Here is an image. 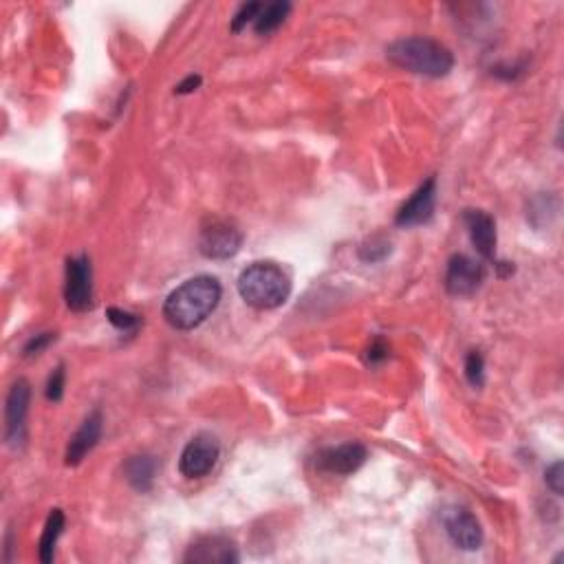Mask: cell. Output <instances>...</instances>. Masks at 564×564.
<instances>
[{
  "instance_id": "8",
  "label": "cell",
  "mask_w": 564,
  "mask_h": 564,
  "mask_svg": "<svg viewBox=\"0 0 564 564\" xmlns=\"http://www.w3.org/2000/svg\"><path fill=\"white\" fill-rule=\"evenodd\" d=\"M485 280V267L479 260L465 254H454L446 269V291L450 296L468 298L481 289Z\"/></svg>"
},
{
  "instance_id": "21",
  "label": "cell",
  "mask_w": 564,
  "mask_h": 564,
  "mask_svg": "<svg viewBox=\"0 0 564 564\" xmlns=\"http://www.w3.org/2000/svg\"><path fill=\"white\" fill-rule=\"evenodd\" d=\"M64 386H67V371H64V364H60V366H56V371L49 375L47 399L53 401V404H58V401H62Z\"/></svg>"
},
{
  "instance_id": "12",
  "label": "cell",
  "mask_w": 564,
  "mask_h": 564,
  "mask_svg": "<svg viewBox=\"0 0 564 564\" xmlns=\"http://www.w3.org/2000/svg\"><path fill=\"white\" fill-rule=\"evenodd\" d=\"M104 432V417L102 410H93L89 417L82 421V426L75 430V435L69 439L67 454H64V463L67 465H80L86 454H89L102 439Z\"/></svg>"
},
{
  "instance_id": "22",
  "label": "cell",
  "mask_w": 564,
  "mask_h": 564,
  "mask_svg": "<svg viewBox=\"0 0 564 564\" xmlns=\"http://www.w3.org/2000/svg\"><path fill=\"white\" fill-rule=\"evenodd\" d=\"M260 7H263V3H245L241 5V9L234 14L232 18V23H230V29L234 31V34H238V31H243L247 27V23H254L258 12H260Z\"/></svg>"
},
{
  "instance_id": "16",
  "label": "cell",
  "mask_w": 564,
  "mask_h": 564,
  "mask_svg": "<svg viewBox=\"0 0 564 564\" xmlns=\"http://www.w3.org/2000/svg\"><path fill=\"white\" fill-rule=\"evenodd\" d=\"M64 523H67V520H64L62 509H51L40 538V560L45 564L53 562V558H56V547L64 531Z\"/></svg>"
},
{
  "instance_id": "6",
  "label": "cell",
  "mask_w": 564,
  "mask_h": 564,
  "mask_svg": "<svg viewBox=\"0 0 564 564\" xmlns=\"http://www.w3.org/2000/svg\"><path fill=\"white\" fill-rule=\"evenodd\" d=\"M31 386L27 379H16L9 388L5 404V439L14 450L23 448L27 441V415H29Z\"/></svg>"
},
{
  "instance_id": "9",
  "label": "cell",
  "mask_w": 564,
  "mask_h": 564,
  "mask_svg": "<svg viewBox=\"0 0 564 564\" xmlns=\"http://www.w3.org/2000/svg\"><path fill=\"white\" fill-rule=\"evenodd\" d=\"M443 527L454 547L463 551H476L483 545V529L476 516L463 507H448L443 512Z\"/></svg>"
},
{
  "instance_id": "10",
  "label": "cell",
  "mask_w": 564,
  "mask_h": 564,
  "mask_svg": "<svg viewBox=\"0 0 564 564\" xmlns=\"http://www.w3.org/2000/svg\"><path fill=\"white\" fill-rule=\"evenodd\" d=\"M435 208H437V179L430 177L421 183L415 194H412L404 205H401L395 216V223L399 227L426 225L432 216H435Z\"/></svg>"
},
{
  "instance_id": "18",
  "label": "cell",
  "mask_w": 564,
  "mask_h": 564,
  "mask_svg": "<svg viewBox=\"0 0 564 564\" xmlns=\"http://www.w3.org/2000/svg\"><path fill=\"white\" fill-rule=\"evenodd\" d=\"M360 258L364 260V263H382V260L390 254V243L386 241V238L382 236H373L371 241H366L362 247H360Z\"/></svg>"
},
{
  "instance_id": "24",
  "label": "cell",
  "mask_w": 564,
  "mask_h": 564,
  "mask_svg": "<svg viewBox=\"0 0 564 564\" xmlns=\"http://www.w3.org/2000/svg\"><path fill=\"white\" fill-rule=\"evenodd\" d=\"M388 360V344L384 338H375L371 346L366 349V362L371 366H377Z\"/></svg>"
},
{
  "instance_id": "7",
  "label": "cell",
  "mask_w": 564,
  "mask_h": 564,
  "mask_svg": "<svg viewBox=\"0 0 564 564\" xmlns=\"http://www.w3.org/2000/svg\"><path fill=\"white\" fill-rule=\"evenodd\" d=\"M221 457V446L212 435H201L192 437L188 441V446L183 448L181 459H179V472L186 476V479H203L208 476Z\"/></svg>"
},
{
  "instance_id": "25",
  "label": "cell",
  "mask_w": 564,
  "mask_h": 564,
  "mask_svg": "<svg viewBox=\"0 0 564 564\" xmlns=\"http://www.w3.org/2000/svg\"><path fill=\"white\" fill-rule=\"evenodd\" d=\"M545 481H547V487H549V490H551L553 494L562 496V492H564V487H562V481H564V476H562V461H556V463L551 465V468H547Z\"/></svg>"
},
{
  "instance_id": "11",
  "label": "cell",
  "mask_w": 564,
  "mask_h": 564,
  "mask_svg": "<svg viewBox=\"0 0 564 564\" xmlns=\"http://www.w3.org/2000/svg\"><path fill=\"white\" fill-rule=\"evenodd\" d=\"M368 459V450L357 441L342 443V446L327 448L318 452L316 457V468L324 474H338V476H349L362 468Z\"/></svg>"
},
{
  "instance_id": "20",
  "label": "cell",
  "mask_w": 564,
  "mask_h": 564,
  "mask_svg": "<svg viewBox=\"0 0 564 564\" xmlns=\"http://www.w3.org/2000/svg\"><path fill=\"white\" fill-rule=\"evenodd\" d=\"M465 377L472 388H483L485 384V360L479 351H470L465 357Z\"/></svg>"
},
{
  "instance_id": "4",
  "label": "cell",
  "mask_w": 564,
  "mask_h": 564,
  "mask_svg": "<svg viewBox=\"0 0 564 564\" xmlns=\"http://www.w3.org/2000/svg\"><path fill=\"white\" fill-rule=\"evenodd\" d=\"M243 247V232L230 221L208 216L199 232V252L210 260L234 258Z\"/></svg>"
},
{
  "instance_id": "26",
  "label": "cell",
  "mask_w": 564,
  "mask_h": 564,
  "mask_svg": "<svg viewBox=\"0 0 564 564\" xmlns=\"http://www.w3.org/2000/svg\"><path fill=\"white\" fill-rule=\"evenodd\" d=\"M199 86H201V78H199V75H190V78H186L181 84H177L175 93H177V95H188V93L197 91Z\"/></svg>"
},
{
  "instance_id": "13",
  "label": "cell",
  "mask_w": 564,
  "mask_h": 564,
  "mask_svg": "<svg viewBox=\"0 0 564 564\" xmlns=\"http://www.w3.org/2000/svg\"><path fill=\"white\" fill-rule=\"evenodd\" d=\"M183 560L194 564H234L238 562V551L230 538L203 536L192 542Z\"/></svg>"
},
{
  "instance_id": "1",
  "label": "cell",
  "mask_w": 564,
  "mask_h": 564,
  "mask_svg": "<svg viewBox=\"0 0 564 564\" xmlns=\"http://www.w3.org/2000/svg\"><path fill=\"white\" fill-rule=\"evenodd\" d=\"M221 282L212 276H197L183 282L164 302V318L172 329L192 331L201 327L219 307Z\"/></svg>"
},
{
  "instance_id": "17",
  "label": "cell",
  "mask_w": 564,
  "mask_h": 564,
  "mask_svg": "<svg viewBox=\"0 0 564 564\" xmlns=\"http://www.w3.org/2000/svg\"><path fill=\"white\" fill-rule=\"evenodd\" d=\"M291 12V3L287 0H278V3H269L260 7V12L254 20V29L258 36H269L271 31H276Z\"/></svg>"
},
{
  "instance_id": "2",
  "label": "cell",
  "mask_w": 564,
  "mask_h": 564,
  "mask_svg": "<svg viewBox=\"0 0 564 564\" xmlns=\"http://www.w3.org/2000/svg\"><path fill=\"white\" fill-rule=\"evenodd\" d=\"M386 56L395 67L426 78H446L454 69V53L439 40L426 36L399 38L388 45Z\"/></svg>"
},
{
  "instance_id": "15",
  "label": "cell",
  "mask_w": 564,
  "mask_h": 564,
  "mask_svg": "<svg viewBox=\"0 0 564 564\" xmlns=\"http://www.w3.org/2000/svg\"><path fill=\"white\" fill-rule=\"evenodd\" d=\"M124 474L133 490L146 494L153 490L155 485L157 459L150 457V454H137V457H130L124 465Z\"/></svg>"
},
{
  "instance_id": "14",
  "label": "cell",
  "mask_w": 564,
  "mask_h": 564,
  "mask_svg": "<svg viewBox=\"0 0 564 564\" xmlns=\"http://www.w3.org/2000/svg\"><path fill=\"white\" fill-rule=\"evenodd\" d=\"M463 223L468 227L470 241L476 247L485 260H494L496 263V221L492 214H487L485 210H465L463 212Z\"/></svg>"
},
{
  "instance_id": "5",
  "label": "cell",
  "mask_w": 564,
  "mask_h": 564,
  "mask_svg": "<svg viewBox=\"0 0 564 564\" xmlns=\"http://www.w3.org/2000/svg\"><path fill=\"white\" fill-rule=\"evenodd\" d=\"M93 265L91 258L73 256L67 260V274H64V300L75 313H84L93 307Z\"/></svg>"
},
{
  "instance_id": "19",
  "label": "cell",
  "mask_w": 564,
  "mask_h": 564,
  "mask_svg": "<svg viewBox=\"0 0 564 564\" xmlns=\"http://www.w3.org/2000/svg\"><path fill=\"white\" fill-rule=\"evenodd\" d=\"M106 318L115 329L124 331V333H137L141 327L139 316H135V313H130V311H124V309H117V307L106 309Z\"/></svg>"
},
{
  "instance_id": "23",
  "label": "cell",
  "mask_w": 564,
  "mask_h": 564,
  "mask_svg": "<svg viewBox=\"0 0 564 564\" xmlns=\"http://www.w3.org/2000/svg\"><path fill=\"white\" fill-rule=\"evenodd\" d=\"M51 342H56V333H38L31 338L27 344H25V349H23V355L25 357H38L40 353H45Z\"/></svg>"
},
{
  "instance_id": "3",
  "label": "cell",
  "mask_w": 564,
  "mask_h": 564,
  "mask_svg": "<svg viewBox=\"0 0 564 564\" xmlns=\"http://www.w3.org/2000/svg\"><path fill=\"white\" fill-rule=\"evenodd\" d=\"M238 294L245 305L271 311L285 305L291 296V280L287 271L271 260H256L238 276Z\"/></svg>"
}]
</instances>
